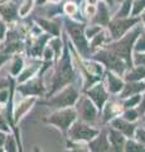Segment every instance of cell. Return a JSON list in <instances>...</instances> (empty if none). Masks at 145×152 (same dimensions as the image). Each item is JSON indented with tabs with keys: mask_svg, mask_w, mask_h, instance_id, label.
I'll return each mask as SVG.
<instances>
[{
	"mask_svg": "<svg viewBox=\"0 0 145 152\" xmlns=\"http://www.w3.org/2000/svg\"><path fill=\"white\" fill-rule=\"evenodd\" d=\"M138 33H139L138 29L135 32H133V33H130V34L124 37L123 39H120L118 42H115V43H112L109 50L114 51L118 56H120L121 58L125 60L126 64L130 65L131 64V47L134 45V41H135V38H136Z\"/></svg>",
	"mask_w": 145,
	"mask_h": 152,
	"instance_id": "cell-7",
	"label": "cell"
},
{
	"mask_svg": "<svg viewBox=\"0 0 145 152\" xmlns=\"http://www.w3.org/2000/svg\"><path fill=\"white\" fill-rule=\"evenodd\" d=\"M88 150L91 151H110L111 146L107 141L106 133L101 132L99 136H96L93 140L88 142Z\"/></svg>",
	"mask_w": 145,
	"mask_h": 152,
	"instance_id": "cell-12",
	"label": "cell"
},
{
	"mask_svg": "<svg viewBox=\"0 0 145 152\" xmlns=\"http://www.w3.org/2000/svg\"><path fill=\"white\" fill-rule=\"evenodd\" d=\"M133 5V0H125L123 7L120 8V10L118 12V18H126L130 14V8Z\"/></svg>",
	"mask_w": 145,
	"mask_h": 152,
	"instance_id": "cell-28",
	"label": "cell"
},
{
	"mask_svg": "<svg viewBox=\"0 0 145 152\" xmlns=\"http://www.w3.org/2000/svg\"><path fill=\"white\" fill-rule=\"evenodd\" d=\"M144 76H145V67L143 65H140V66H138L136 69L130 71V72L126 75L125 79L128 80V81H136V80L143 79Z\"/></svg>",
	"mask_w": 145,
	"mask_h": 152,
	"instance_id": "cell-22",
	"label": "cell"
},
{
	"mask_svg": "<svg viewBox=\"0 0 145 152\" xmlns=\"http://www.w3.org/2000/svg\"><path fill=\"white\" fill-rule=\"evenodd\" d=\"M144 20H145V17H144Z\"/></svg>",
	"mask_w": 145,
	"mask_h": 152,
	"instance_id": "cell-49",
	"label": "cell"
},
{
	"mask_svg": "<svg viewBox=\"0 0 145 152\" xmlns=\"http://www.w3.org/2000/svg\"><path fill=\"white\" fill-rule=\"evenodd\" d=\"M106 76H107V88H109V91L110 93L116 94V93H119V91L123 90L124 84L118 77V76H115L112 72H109Z\"/></svg>",
	"mask_w": 145,
	"mask_h": 152,
	"instance_id": "cell-21",
	"label": "cell"
},
{
	"mask_svg": "<svg viewBox=\"0 0 145 152\" xmlns=\"http://www.w3.org/2000/svg\"><path fill=\"white\" fill-rule=\"evenodd\" d=\"M67 133L69 140L73 142H90L99 134V131L87 126L86 123H83V121H74V123L71 126Z\"/></svg>",
	"mask_w": 145,
	"mask_h": 152,
	"instance_id": "cell-6",
	"label": "cell"
},
{
	"mask_svg": "<svg viewBox=\"0 0 145 152\" xmlns=\"http://www.w3.org/2000/svg\"><path fill=\"white\" fill-rule=\"evenodd\" d=\"M136 138L143 142V143H145V131L144 129H138L136 131Z\"/></svg>",
	"mask_w": 145,
	"mask_h": 152,
	"instance_id": "cell-41",
	"label": "cell"
},
{
	"mask_svg": "<svg viewBox=\"0 0 145 152\" xmlns=\"http://www.w3.org/2000/svg\"><path fill=\"white\" fill-rule=\"evenodd\" d=\"M135 48H136V51H145V34H143L140 37V39L138 41Z\"/></svg>",
	"mask_w": 145,
	"mask_h": 152,
	"instance_id": "cell-39",
	"label": "cell"
},
{
	"mask_svg": "<svg viewBox=\"0 0 145 152\" xmlns=\"http://www.w3.org/2000/svg\"><path fill=\"white\" fill-rule=\"evenodd\" d=\"M33 4H34V0H25V1L23 3V5H20V8H19V15L25 17L27 14L32 10Z\"/></svg>",
	"mask_w": 145,
	"mask_h": 152,
	"instance_id": "cell-29",
	"label": "cell"
},
{
	"mask_svg": "<svg viewBox=\"0 0 145 152\" xmlns=\"http://www.w3.org/2000/svg\"><path fill=\"white\" fill-rule=\"evenodd\" d=\"M77 117H78V114H77L76 108L67 107V108H62V109H58V110L53 112L50 115L44 118L43 121L45 123H48V124L57 127L63 133H67Z\"/></svg>",
	"mask_w": 145,
	"mask_h": 152,
	"instance_id": "cell-4",
	"label": "cell"
},
{
	"mask_svg": "<svg viewBox=\"0 0 145 152\" xmlns=\"http://www.w3.org/2000/svg\"><path fill=\"white\" fill-rule=\"evenodd\" d=\"M50 36H52V34L47 33V34H43L42 37H39L38 39L34 42V45L30 47V50H29L30 55H33V56H35V57H38V56H42V55H43V52H44V46H43V45L49 39Z\"/></svg>",
	"mask_w": 145,
	"mask_h": 152,
	"instance_id": "cell-20",
	"label": "cell"
},
{
	"mask_svg": "<svg viewBox=\"0 0 145 152\" xmlns=\"http://www.w3.org/2000/svg\"><path fill=\"white\" fill-rule=\"evenodd\" d=\"M125 146H126V147H125L126 151H145V148H144L141 145H138V143H135V142H131V141H129Z\"/></svg>",
	"mask_w": 145,
	"mask_h": 152,
	"instance_id": "cell-33",
	"label": "cell"
},
{
	"mask_svg": "<svg viewBox=\"0 0 145 152\" xmlns=\"http://www.w3.org/2000/svg\"><path fill=\"white\" fill-rule=\"evenodd\" d=\"M86 94H87V96L96 104V107L99 109H102L105 102L107 100V93L102 84H97L93 88H90L86 91Z\"/></svg>",
	"mask_w": 145,
	"mask_h": 152,
	"instance_id": "cell-11",
	"label": "cell"
},
{
	"mask_svg": "<svg viewBox=\"0 0 145 152\" xmlns=\"http://www.w3.org/2000/svg\"><path fill=\"white\" fill-rule=\"evenodd\" d=\"M110 141H111V150L114 151H121L125 147V138L123 134L120 133V131L110 129Z\"/></svg>",
	"mask_w": 145,
	"mask_h": 152,
	"instance_id": "cell-18",
	"label": "cell"
},
{
	"mask_svg": "<svg viewBox=\"0 0 145 152\" xmlns=\"http://www.w3.org/2000/svg\"><path fill=\"white\" fill-rule=\"evenodd\" d=\"M38 69H39V64H35L33 66H30V67H28L25 71H23L22 75L18 77V81H19V84L27 81V80H29L32 76L37 72V70H38Z\"/></svg>",
	"mask_w": 145,
	"mask_h": 152,
	"instance_id": "cell-23",
	"label": "cell"
},
{
	"mask_svg": "<svg viewBox=\"0 0 145 152\" xmlns=\"http://www.w3.org/2000/svg\"><path fill=\"white\" fill-rule=\"evenodd\" d=\"M92 57L95 61L104 64L107 69H110L111 71H115V72L119 74V75L123 74L125 67H126L123 58L111 50H101Z\"/></svg>",
	"mask_w": 145,
	"mask_h": 152,
	"instance_id": "cell-5",
	"label": "cell"
},
{
	"mask_svg": "<svg viewBox=\"0 0 145 152\" xmlns=\"http://www.w3.org/2000/svg\"><path fill=\"white\" fill-rule=\"evenodd\" d=\"M6 134H5V132H4V131H1V129H0V147H1V146H4V145H5V141H6Z\"/></svg>",
	"mask_w": 145,
	"mask_h": 152,
	"instance_id": "cell-43",
	"label": "cell"
},
{
	"mask_svg": "<svg viewBox=\"0 0 145 152\" xmlns=\"http://www.w3.org/2000/svg\"><path fill=\"white\" fill-rule=\"evenodd\" d=\"M136 23V19H124V18H116L114 22L109 23V29L111 33V37L114 39H119L120 37L125 34L129 28H131L133 24Z\"/></svg>",
	"mask_w": 145,
	"mask_h": 152,
	"instance_id": "cell-10",
	"label": "cell"
},
{
	"mask_svg": "<svg viewBox=\"0 0 145 152\" xmlns=\"http://www.w3.org/2000/svg\"><path fill=\"white\" fill-rule=\"evenodd\" d=\"M135 64L145 66V55H136L135 56Z\"/></svg>",
	"mask_w": 145,
	"mask_h": 152,
	"instance_id": "cell-40",
	"label": "cell"
},
{
	"mask_svg": "<svg viewBox=\"0 0 145 152\" xmlns=\"http://www.w3.org/2000/svg\"><path fill=\"white\" fill-rule=\"evenodd\" d=\"M104 41H105V33H104V32L97 33V34L91 39V45H90V46H91V50L96 48V47L99 46V45H101Z\"/></svg>",
	"mask_w": 145,
	"mask_h": 152,
	"instance_id": "cell-31",
	"label": "cell"
},
{
	"mask_svg": "<svg viewBox=\"0 0 145 152\" xmlns=\"http://www.w3.org/2000/svg\"><path fill=\"white\" fill-rule=\"evenodd\" d=\"M79 98V90L76 85L69 84L68 86H64L63 89H61V91L52 96H48V100H43L39 102V104L43 105L50 107V108H57V109H62V108H67V107H73L76 105V103Z\"/></svg>",
	"mask_w": 145,
	"mask_h": 152,
	"instance_id": "cell-2",
	"label": "cell"
},
{
	"mask_svg": "<svg viewBox=\"0 0 145 152\" xmlns=\"http://www.w3.org/2000/svg\"><path fill=\"white\" fill-rule=\"evenodd\" d=\"M17 142H18V140H17V137H14V136H8L6 137V141H5V151H8V152H17L18 151V148H17Z\"/></svg>",
	"mask_w": 145,
	"mask_h": 152,
	"instance_id": "cell-27",
	"label": "cell"
},
{
	"mask_svg": "<svg viewBox=\"0 0 145 152\" xmlns=\"http://www.w3.org/2000/svg\"><path fill=\"white\" fill-rule=\"evenodd\" d=\"M136 117H138V113L134 110V109H130V110H126L124 113V118L125 119H128L129 122H133L136 119Z\"/></svg>",
	"mask_w": 145,
	"mask_h": 152,
	"instance_id": "cell-36",
	"label": "cell"
},
{
	"mask_svg": "<svg viewBox=\"0 0 145 152\" xmlns=\"http://www.w3.org/2000/svg\"><path fill=\"white\" fill-rule=\"evenodd\" d=\"M35 22L43 28L47 33L52 34L54 37H58L59 32H61V26L59 22L57 20H48V19H43V18H35Z\"/></svg>",
	"mask_w": 145,
	"mask_h": 152,
	"instance_id": "cell-14",
	"label": "cell"
},
{
	"mask_svg": "<svg viewBox=\"0 0 145 152\" xmlns=\"http://www.w3.org/2000/svg\"><path fill=\"white\" fill-rule=\"evenodd\" d=\"M112 127L116 128L118 131L123 132L126 136H133V133L135 131V126L130 124V122L128 119H120V118H116V119L112 121Z\"/></svg>",
	"mask_w": 145,
	"mask_h": 152,
	"instance_id": "cell-19",
	"label": "cell"
},
{
	"mask_svg": "<svg viewBox=\"0 0 145 152\" xmlns=\"http://www.w3.org/2000/svg\"><path fill=\"white\" fill-rule=\"evenodd\" d=\"M145 89V85L143 83H136V81H130L129 84L124 85L123 93H121V98H129L133 95H136L138 93L143 91Z\"/></svg>",
	"mask_w": 145,
	"mask_h": 152,
	"instance_id": "cell-17",
	"label": "cell"
},
{
	"mask_svg": "<svg viewBox=\"0 0 145 152\" xmlns=\"http://www.w3.org/2000/svg\"><path fill=\"white\" fill-rule=\"evenodd\" d=\"M23 66H24V61H23L22 57L17 56L15 58H14L13 65H12V67H10V75H12V76L19 75V72L23 70Z\"/></svg>",
	"mask_w": 145,
	"mask_h": 152,
	"instance_id": "cell-25",
	"label": "cell"
},
{
	"mask_svg": "<svg viewBox=\"0 0 145 152\" xmlns=\"http://www.w3.org/2000/svg\"><path fill=\"white\" fill-rule=\"evenodd\" d=\"M95 23L100 26H109V20H110V15H109V9L105 5V3H99V7L96 9V14L93 18Z\"/></svg>",
	"mask_w": 145,
	"mask_h": 152,
	"instance_id": "cell-16",
	"label": "cell"
},
{
	"mask_svg": "<svg viewBox=\"0 0 145 152\" xmlns=\"http://www.w3.org/2000/svg\"><path fill=\"white\" fill-rule=\"evenodd\" d=\"M100 32H101V27L100 26H90L88 28H86V29H85L87 39H92V38L95 37L97 33H100Z\"/></svg>",
	"mask_w": 145,
	"mask_h": 152,
	"instance_id": "cell-30",
	"label": "cell"
},
{
	"mask_svg": "<svg viewBox=\"0 0 145 152\" xmlns=\"http://www.w3.org/2000/svg\"><path fill=\"white\" fill-rule=\"evenodd\" d=\"M64 27H66V31L69 34V38L72 39L73 45L76 46L77 51L83 57L90 56L91 47L88 46V42H87V37H86V33H85V29H86L85 24L66 18L64 19Z\"/></svg>",
	"mask_w": 145,
	"mask_h": 152,
	"instance_id": "cell-3",
	"label": "cell"
},
{
	"mask_svg": "<svg viewBox=\"0 0 145 152\" xmlns=\"http://www.w3.org/2000/svg\"><path fill=\"white\" fill-rule=\"evenodd\" d=\"M106 1L109 3V4H112V1H114V0H106Z\"/></svg>",
	"mask_w": 145,
	"mask_h": 152,
	"instance_id": "cell-47",
	"label": "cell"
},
{
	"mask_svg": "<svg viewBox=\"0 0 145 152\" xmlns=\"http://www.w3.org/2000/svg\"><path fill=\"white\" fill-rule=\"evenodd\" d=\"M18 91L24 96H40L44 94V85L40 77L29 79L18 86Z\"/></svg>",
	"mask_w": 145,
	"mask_h": 152,
	"instance_id": "cell-9",
	"label": "cell"
},
{
	"mask_svg": "<svg viewBox=\"0 0 145 152\" xmlns=\"http://www.w3.org/2000/svg\"><path fill=\"white\" fill-rule=\"evenodd\" d=\"M0 14L4 18V20L13 22L19 15V10H18L17 5H14V4L5 3V4H0Z\"/></svg>",
	"mask_w": 145,
	"mask_h": 152,
	"instance_id": "cell-13",
	"label": "cell"
},
{
	"mask_svg": "<svg viewBox=\"0 0 145 152\" xmlns=\"http://www.w3.org/2000/svg\"><path fill=\"white\" fill-rule=\"evenodd\" d=\"M49 1H58V0H49Z\"/></svg>",
	"mask_w": 145,
	"mask_h": 152,
	"instance_id": "cell-48",
	"label": "cell"
},
{
	"mask_svg": "<svg viewBox=\"0 0 145 152\" xmlns=\"http://www.w3.org/2000/svg\"><path fill=\"white\" fill-rule=\"evenodd\" d=\"M97 108L88 96H79L76 103V110L79 119L83 122H93L97 118Z\"/></svg>",
	"mask_w": 145,
	"mask_h": 152,
	"instance_id": "cell-8",
	"label": "cell"
},
{
	"mask_svg": "<svg viewBox=\"0 0 145 152\" xmlns=\"http://www.w3.org/2000/svg\"><path fill=\"white\" fill-rule=\"evenodd\" d=\"M9 98H10V91L6 88H0V103H6Z\"/></svg>",
	"mask_w": 145,
	"mask_h": 152,
	"instance_id": "cell-35",
	"label": "cell"
},
{
	"mask_svg": "<svg viewBox=\"0 0 145 152\" xmlns=\"http://www.w3.org/2000/svg\"><path fill=\"white\" fill-rule=\"evenodd\" d=\"M9 58H10V56H9L8 53H4V52L0 51V66H1L4 62H6Z\"/></svg>",
	"mask_w": 145,
	"mask_h": 152,
	"instance_id": "cell-42",
	"label": "cell"
},
{
	"mask_svg": "<svg viewBox=\"0 0 145 152\" xmlns=\"http://www.w3.org/2000/svg\"><path fill=\"white\" fill-rule=\"evenodd\" d=\"M133 9V15H138V14L145 8V0H135Z\"/></svg>",
	"mask_w": 145,
	"mask_h": 152,
	"instance_id": "cell-32",
	"label": "cell"
},
{
	"mask_svg": "<svg viewBox=\"0 0 145 152\" xmlns=\"http://www.w3.org/2000/svg\"><path fill=\"white\" fill-rule=\"evenodd\" d=\"M63 43H62V41H61V38H58V37H54L53 39H50L49 41V47L53 50V52H54V57H56V60H58L59 58V55H62L61 53V48H62V46Z\"/></svg>",
	"mask_w": 145,
	"mask_h": 152,
	"instance_id": "cell-24",
	"label": "cell"
},
{
	"mask_svg": "<svg viewBox=\"0 0 145 152\" xmlns=\"http://www.w3.org/2000/svg\"><path fill=\"white\" fill-rule=\"evenodd\" d=\"M141 109H145V98H144V102H143V108Z\"/></svg>",
	"mask_w": 145,
	"mask_h": 152,
	"instance_id": "cell-46",
	"label": "cell"
},
{
	"mask_svg": "<svg viewBox=\"0 0 145 152\" xmlns=\"http://www.w3.org/2000/svg\"><path fill=\"white\" fill-rule=\"evenodd\" d=\"M140 99H141V98H140V95L136 94L135 96H130V99L125 102L124 105H125L126 108H131V107H134V105H136V104L140 102Z\"/></svg>",
	"mask_w": 145,
	"mask_h": 152,
	"instance_id": "cell-34",
	"label": "cell"
},
{
	"mask_svg": "<svg viewBox=\"0 0 145 152\" xmlns=\"http://www.w3.org/2000/svg\"><path fill=\"white\" fill-rule=\"evenodd\" d=\"M37 102V98L35 96H32V98H27L24 99L20 104H18V107L17 109L14 110L13 113V117H14V122H18L20 119V118L24 115V114L29 110V109L33 107V104Z\"/></svg>",
	"mask_w": 145,
	"mask_h": 152,
	"instance_id": "cell-15",
	"label": "cell"
},
{
	"mask_svg": "<svg viewBox=\"0 0 145 152\" xmlns=\"http://www.w3.org/2000/svg\"><path fill=\"white\" fill-rule=\"evenodd\" d=\"M69 50L71 48H69V43L67 41V36H63V52L61 55V58L57 60L52 89H50L48 96H52L57 91H59L61 89L72 84L74 81V79H76V72H74V69L72 66Z\"/></svg>",
	"mask_w": 145,
	"mask_h": 152,
	"instance_id": "cell-1",
	"label": "cell"
},
{
	"mask_svg": "<svg viewBox=\"0 0 145 152\" xmlns=\"http://www.w3.org/2000/svg\"><path fill=\"white\" fill-rule=\"evenodd\" d=\"M0 129L4 132H9V127H8V119L6 117H3L0 113Z\"/></svg>",
	"mask_w": 145,
	"mask_h": 152,
	"instance_id": "cell-38",
	"label": "cell"
},
{
	"mask_svg": "<svg viewBox=\"0 0 145 152\" xmlns=\"http://www.w3.org/2000/svg\"><path fill=\"white\" fill-rule=\"evenodd\" d=\"M87 1L90 3L91 5H92V4H96V3H97V0H87Z\"/></svg>",
	"mask_w": 145,
	"mask_h": 152,
	"instance_id": "cell-45",
	"label": "cell"
},
{
	"mask_svg": "<svg viewBox=\"0 0 145 152\" xmlns=\"http://www.w3.org/2000/svg\"><path fill=\"white\" fill-rule=\"evenodd\" d=\"M20 50H23V43H22V42H19V41H15V42H10V43H8L5 48L1 50V52L10 55L12 52L20 51Z\"/></svg>",
	"mask_w": 145,
	"mask_h": 152,
	"instance_id": "cell-26",
	"label": "cell"
},
{
	"mask_svg": "<svg viewBox=\"0 0 145 152\" xmlns=\"http://www.w3.org/2000/svg\"><path fill=\"white\" fill-rule=\"evenodd\" d=\"M5 31H6L5 24H4L3 22H0V41H1L4 37H5Z\"/></svg>",
	"mask_w": 145,
	"mask_h": 152,
	"instance_id": "cell-44",
	"label": "cell"
},
{
	"mask_svg": "<svg viewBox=\"0 0 145 152\" xmlns=\"http://www.w3.org/2000/svg\"><path fill=\"white\" fill-rule=\"evenodd\" d=\"M64 12H66L68 15H72V14H74V13L77 12L76 4H73V3H67L66 5H64Z\"/></svg>",
	"mask_w": 145,
	"mask_h": 152,
	"instance_id": "cell-37",
	"label": "cell"
}]
</instances>
